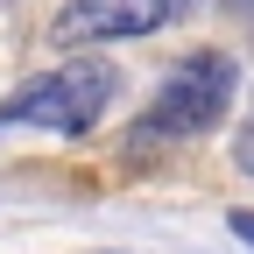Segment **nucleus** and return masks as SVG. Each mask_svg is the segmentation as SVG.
I'll return each mask as SVG.
<instances>
[{"label": "nucleus", "instance_id": "1", "mask_svg": "<svg viewBox=\"0 0 254 254\" xmlns=\"http://www.w3.org/2000/svg\"><path fill=\"white\" fill-rule=\"evenodd\" d=\"M240 92V64L226 50H190L177 57L163 85H155V99L134 113V127H127V141L134 148H177V141H205L219 120H226Z\"/></svg>", "mask_w": 254, "mask_h": 254}, {"label": "nucleus", "instance_id": "2", "mask_svg": "<svg viewBox=\"0 0 254 254\" xmlns=\"http://www.w3.org/2000/svg\"><path fill=\"white\" fill-rule=\"evenodd\" d=\"M113 92H120V71L106 57H71V64H57V71L28 78V85H14L7 99H0V134L36 127V134L78 141V134L99 127V113L113 106Z\"/></svg>", "mask_w": 254, "mask_h": 254}, {"label": "nucleus", "instance_id": "3", "mask_svg": "<svg viewBox=\"0 0 254 254\" xmlns=\"http://www.w3.org/2000/svg\"><path fill=\"white\" fill-rule=\"evenodd\" d=\"M198 0H64L50 14V43L57 50H99V43H134L155 28L184 21Z\"/></svg>", "mask_w": 254, "mask_h": 254}, {"label": "nucleus", "instance_id": "4", "mask_svg": "<svg viewBox=\"0 0 254 254\" xmlns=\"http://www.w3.org/2000/svg\"><path fill=\"white\" fill-rule=\"evenodd\" d=\"M233 163H240V177H254V120L233 134Z\"/></svg>", "mask_w": 254, "mask_h": 254}, {"label": "nucleus", "instance_id": "5", "mask_svg": "<svg viewBox=\"0 0 254 254\" xmlns=\"http://www.w3.org/2000/svg\"><path fill=\"white\" fill-rule=\"evenodd\" d=\"M226 233H233L240 247H254V212H247V205H240V212H226Z\"/></svg>", "mask_w": 254, "mask_h": 254}, {"label": "nucleus", "instance_id": "6", "mask_svg": "<svg viewBox=\"0 0 254 254\" xmlns=\"http://www.w3.org/2000/svg\"><path fill=\"white\" fill-rule=\"evenodd\" d=\"M240 7H254V0H240Z\"/></svg>", "mask_w": 254, "mask_h": 254}, {"label": "nucleus", "instance_id": "7", "mask_svg": "<svg viewBox=\"0 0 254 254\" xmlns=\"http://www.w3.org/2000/svg\"><path fill=\"white\" fill-rule=\"evenodd\" d=\"M106 254H120V247H106Z\"/></svg>", "mask_w": 254, "mask_h": 254}]
</instances>
